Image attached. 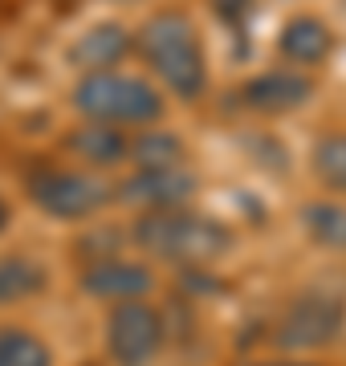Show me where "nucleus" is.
I'll list each match as a JSON object with an SVG mask.
<instances>
[{
  "label": "nucleus",
  "instance_id": "obj_1",
  "mask_svg": "<svg viewBox=\"0 0 346 366\" xmlns=\"http://www.w3.org/2000/svg\"><path fill=\"white\" fill-rule=\"evenodd\" d=\"M139 53L147 57V66L155 69V78L175 94V98H200L208 86V66H204V49L196 37V25L184 13H155L139 29Z\"/></svg>",
  "mask_w": 346,
  "mask_h": 366
},
{
  "label": "nucleus",
  "instance_id": "obj_2",
  "mask_svg": "<svg viewBox=\"0 0 346 366\" xmlns=\"http://www.w3.org/2000/svg\"><path fill=\"white\" fill-rule=\"evenodd\" d=\"M134 240L147 252H155L163 261L175 264H204L228 252L232 236L224 224L208 220V216H192V212H151L134 224Z\"/></svg>",
  "mask_w": 346,
  "mask_h": 366
},
{
  "label": "nucleus",
  "instance_id": "obj_3",
  "mask_svg": "<svg viewBox=\"0 0 346 366\" xmlns=\"http://www.w3.org/2000/svg\"><path fill=\"white\" fill-rule=\"evenodd\" d=\"M74 106L94 122H155L163 114V98L155 86L131 74H86L74 90Z\"/></svg>",
  "mask_w": 346,
  "mask_h": 366
},
{
  "label": "nucleus",
  "instance_id": "obj_4",
  "mask_svg": "<svg viewBox=\"0 0 346 366\" xmlns=\"http://www.w3.org/2000/svg\"><path fill=\"white\" fill-rule=\"evenodd\" d=\"M29 196L49 216L81 220V216H94L98 208H107L110 187L86 171H37L29 179Z\"/></svg>",
  "mask_w": 346,
  "mask_h": 366
},
{
  "label": "nucleus",
  "instance_id": "obj_5",
  "mask_svg": "<svg viewBox=\"0 0 346 366\" xmlns=\"http://www.w3.org/2000/svg\"><path fill=\"white\" fill-rule=\"evenodd\" d=\"M342 301L330 297V293H306V297H297L285 310V317L277 322L273 330V342L277 346H326V342L342 330Z\"/></svg>",
  "mask_w": 346,
  "mask_h": 366
},
{
  "label": "nucleus",
  "instance_id": "obj_6",
  "mask_svg": "<svg viewBox=\"0 0 346 366\" xmlns=\"http://www.w3.org/2000/svg\"><path fill=\"white\" fill-rule=\"evenodd\" d=\"M107 342H110V354H114L119 366H147L159 354L163 322L143 301H122L119 310H114V317H110Z\"/></svg>",
  "mask_w": 346,
  "mask_h": 366
},
{
  "label": "nucleus",
  "instance_id": "obj_7",
  "mask_svg": "<svg viewBox=\"0 0 346 366\" xmlns=\"http://www.w3.org/2000/svg\"><path fill=\"white\" fill-rule=\"evenodd\" d=\"M196 192V175L184 167H159V171H139L134 179L122 183V199L147 204L155 212H175L187 196Z\"/></svg>",
  "mask_w": 346,
  "mask_h": 366
},
{
  "label": "nucleus",
  "instance_id": "obj_8",
  "mask_svg": "<svg viewBox=\"0 0 346 366\" xmlns=\"http://www.w3.org/2000/svg\"><path fill=\"white\" fill-rule=\"evenodd\" d=\"M127 49H131V33L119 21H102L69 45V61L86 74H110L127 57Z\"/></svg>",
  "mask_w": 346,
  "mask_h": 366
},
{
  "label": "nucleus",
  "instance_id": "obj_9",
  "mask_svg": "<svg viewBox=\"0 0 346 366\" xmlns=\"http://www.w3.org/2000/svg\"><path fill=\"white\" fill-rule=\"evenodd\" d=\"M314 94V81L302 78V74H290V69H273V74H261V78L244 81V106L253 110H265V114H281V110H297V106L310 102Z\"/></svg>",
  "mask_w": 346,
  "mask_h": 366
},
{
  "label": "nucleus",
  "instance_id": "obj_10",
  "mask_svg": "<svg viewBox=\"0 0 346 366\" xmlns=\"http://www.w3.org/2000/svg\"><path fill=\"white\" fill-rule=\"evenodd\" d=\"M81 289L90 297H114V301H139L151 289V273L134 261H98L81 273Z\"/></svg>",
  "mask_w": 346,
  "mask_h": 366
},
{
  "label": "nucleus",
  "instance_id": "obj_11",
  "mask_svg": "<svg viewBox=\"0 0 346 366\" xmlns=\"http://www.w3.org/2000/svg\"><path fill=\"white\" fill-rule=\"evenodd\" d=\"M330 45H334L330 29L322 25L318 16H293V21H285V29H281V37H277L281 57H290L297 66H318V61H326Z\"/></svg>",
  "mask_w": 346,
  "mask_h": 366
},
{
  "label": "nucleus",
  "instance_id": "obj_12",
  "mask_svg": "<svg viewBox=\"0 0 346 366\" xmlns=\"http://www.w3.org/2000/svg\"><path fill=\"white\" fill-rule=\"evenodd\" d=\"M41 289H45V269L33 257H21V252H4L0 257V305L25 301L33 293H41Z\"/></svg>",
  "mask_w": 346,
  "mask_h": 366
},
{
  "label": "nucleus",
  "instance_id": "obj_13",
  "mask_svg": "<svg viewBox=\"0 0 346 366\" xmlns=\"http://www.w3.org/2000/svg\"><path fill=\"white\" fill-rule=\"evenodd\" d=\"M69 151L78 159H90V163H98V167H110V163H119L131 147H127V139H122L114 127H78V131L69 134Z\"/></svg>",
  "mask_w": 346,
  "mask_h": 366
},
{
  "label": "nucleus",
  "instance_id": "obj_14",
  "mask_svg": "<svg viewBox=\"0 0 346 366\" xmlns=\"http://www.w3.org/2000/svg\"><path fill=\"white\" fill-rule=\"evenodd\" d=\"M302 224L318 244L330 249H346V208L342 204H306L302 208Z\"/></svg>",
  "mask_w": 346,
  "mask_h": 366
},
{
  "label": "nucleus",
  "instance_id": "obj_15",
  "mask_svg": "<svg viewBox=\"0 0 346 366\" xmlns=\"http://www.w3.org/2000/svg\"><path fill=\"white\" fill-rule=\"evenodd\" d=\"M131 155L143 171H159V167H179L184 159V143L167 131H147L143 139L131 143Z\"/></svg>",
  "mask_w": 346,
  "mask_h": 366
},
{
  "label": "nucleus",
  "instance_id": "obj_16",
  "mask_svg": "<svg viewBox=\"0 0 346 366\" xmlns=\"http://www.w3.org/2000/svg\"><path fill=\"white\" fill-rule=\"evenodd\" d=\"M0 366H49V350L25 330H0Z\"/></svg>",
  "mask_w": 346,
  "mask_h": 366
},
{
  "label": "nucleus",
  "instance_id": "obj_17",
  "mask_svg": "<svg viewBox=\"0 0 346 366\" xmlns=\"http://www.w3.org/2000/svg\"><path fill=\"white\" fill-rule=\"evenodd\" d=\"M314 171L330 187H342L346 192V134H330L314 147Z\"/></svg>",
  "mask_w": 346,
  "mask_h": 366
},
{
  "label": "nucleus",
  "instance_id": "obj_18",
  "mask_svg": "<svg viewBox=\"0 0 346 366\" xmlns=\"http://www.w3.org/2000/svg\"><path fill=\"white\" fill-rule=\"evenodd\" d=\"M249 4L253 0H216V13L224 16V21H232V25H240L244 13H249Z\"/></svg>",
  "mask_w": 346,
  "mask_h": 366
},
{
  "label": "nucleus",
  "instance_id": "obj_19",
  "mask_svg": "<svg viewBox=\"0 0 346 366\" xmlns=\"http://www.w3.org/2000/svg\"><path fill=\"white\" fill-rule=\"evenodd\" d=\"M9 224V208H4V199H0V228Z\"/></svg>",
  "mask_w": 346,
  "mask_h": 366
},
{
  "label": "nucleus",
  "instance_id": "obj_20",
  "mask_svg": "<svg viewBox=\"0 0 346 366\" xmlns=\"http://www.w3.org/2000/svg\"><path fill=\"white\" fill-rule=\"evenodd\" d=\"M265 366H302V362H265Z\"/></svg>",
  "mask_w": 346,
  "mask_h": 366
}]
</instances>
